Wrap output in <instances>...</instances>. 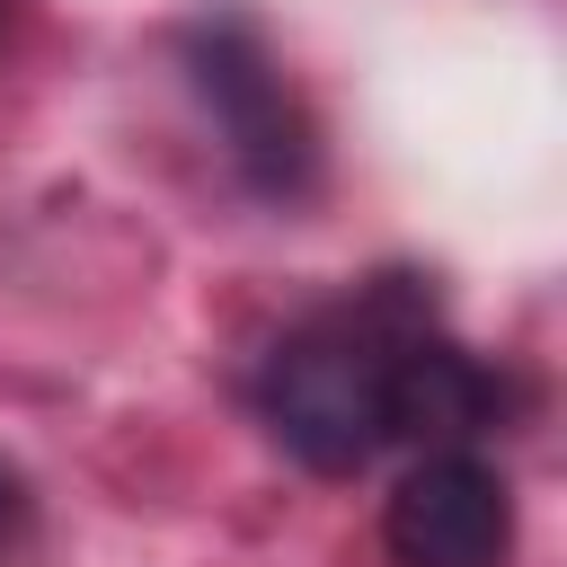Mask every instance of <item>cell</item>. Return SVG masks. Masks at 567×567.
I'll list each match as a JSON object with an SVG mask.
<instances>
[{"label": "cell", "mask_w": 567, "mask_h": 567, "mask_svg": "<svg viewBox=\"0 0 567 567\" xmlns=\"http://www.w3.org/2000/svg\"><path fill=\"white\" fill-rule=\"evenodd\" d=\"M416 328H434V292L408 275H381V284L310 310L301 328H284L275 354L257 363L266 434L319 478L372 470L390 452V390H399V354Z\"/></svg>", "instance_id": "obj_1"}, {"label": "cell", "mask_w": 567, "mask_h": 567, "mask_svg": "<svg viewBox=\"0 0 567 567\" xmlns=\"http://www.w3.org/2000/svg\"><path fill=\"white\" fill-rule=\"evenodd\" d=\"M27 523H35V496H27V478H18L9 461H0V558H9L18 540H27Z\"/></svg>", "instance_id": "obj_5"}, {"label": "cell", "mask_w": 567, "mask_h": 567, "mask_svg": "<svg viewBox=\"0 0 567 567\" xmlns=\"http://www.w3.org/2000/svg\"><path fill=\"white\" fill-rule=\"evenodd\" d=\"M9 27H18V0H0V44H9Z\"/></svg>", "instance_id": "obj_6"}, {"label": "cell", "mask_w": 567, "mask_h": 567, "mask_svg": "<svg viewBox=\"0 0 567 567\" xmlns=\"http://www.w3.org/2000/svg\"><path fill=\"white\" fill-rule=\"evenodd\" d=\"M514 408V381L452 346L443 328H416L408 354H399V390H390V443H416V452H461L478 434H496Z\"/></svg>", "instance_id": "obj_4"}, {"label": "cell", "mask_w": 567, "mask_h": 567, "mask_svg": "<svg viewBox=\"0 0 567 567\" xmlns=\"http://www.w3.org/2000/svg\"><path fill=\"white\" fill-rule=\"evenodd\" d=\"M177 62H186V89L213 115L239 186L257 204H310L319 195V124H310L301 89L284 80L266 27L248 9H204L177 35Z\"/></svg>", "instance_id": "obj_2"}, {"label": "cell", "mask_w": 567, "mask_h": 567, "mask_svg": "<svg viewBox=\"0 0 567 567\" xmlns=\"http://www.w3.org/2000/svg\"><path fill=\"white\" fill-rule=\"evenodd\" d=\"M381 549L390 567H505L514 558V496L505 470L461 452H425L390 505H381Z\"/></svg>", "instance_id": "obj_3"}]
</instances>
